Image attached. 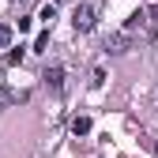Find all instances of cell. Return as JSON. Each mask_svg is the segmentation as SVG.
I'll return each mask as SVG.
<instances>
[{
	"label": "cell",
	"mask_w": 158,
	"mask_h": 158,
	"mask_svg": "<svg viewBox=\"0 0 158 158\" xmlns=\"http://www.w3.org/2000/svg\"><path fill=\"white\" fill-rule=\"evenodd\" d=\"M72 27H75V30H90V27H94V8H90V4H75Z\"/></svg>",
	"instance_id": "cell-1"
},
{
	"label": "cell",
	"mask_w": 158,
	"mask_h": 158,
	"mask_svg": "<svg viewBox=\"0 0 158 158\" xmlns=\"http://www.w3.org/2000/svg\"><path fill=\"white\" fill-rule=\"evenodd\" d=\"M128 45H132V38H128L124 30H117V34H109V38H106V53H113V56L128 53Z\"/></svg>",
	"instance_id": "cell-2"
},
{
	"label": "cell",
	"mask_w": 158,
	"mask_h": 158,
	"mask_svg": "<svg viewBox=\"0 0 158 158\" xmlns=\"http://www.w3.org/2000/svg\"><path fill=\"white\" fill-rule=\"evenodd\" d=\"M147 23H151V15H147V11H132V15H128V23H124V34L132 38L135 30H147Z\"/></svg>",
	"instance_id": "cell-3"
},
{
	"label": "cell",
	"mask_w": 158,
	"mask_h": 158,
	"mask_svg": "<svg viewBox=\"0 0 158 158\" xmlns=\"http://www.w3.org/2000/svg\"><path fill=\"white\" fill-rule=\"evenodd\" d=\"M42 79H45V83H49L53 90H60V87H64V68H49Z\"/></svg>",
	"instance_id": "cell-4"
},
{
	"label": "cell",
	"mask_w": 158,
	"mask_h": 158,
	"mask_svg": "<svg viewBox=\"0 0 158 158\" xmlns=\"http://www.w3.org/2000/svg\"><path fill=\"white\" fill-rule=\"evenodd\" d=\"M11 38H15V30L8 23H0V49H11Z\"/></svg>",
	"instance_id": "cell-5"
},
{
	"label": "cell",
	"mask_w": 158,
	"mask_h": 158,
	"mask_svg": "<svg viewBox=\"0 0 158 158\" xmlns=\"http://www.w3.org/2000/svg\"><path fill=\"white\" fill-rule=\"evenodd\" d=\"M72 132L75 135H87L90 132V117H75V121H72Z\"/></svg>",
	"instance_id": "cell-6"
},
{
	"label": "cell",
	"mask_w": 158,
	"mask_h": 158,
	"mask_svg": "<svg viewBox=\"0 0 158 158\" xmlns=\"http://www.w3.org/2000/svg\"><path fill=\"white\" fill-rule=\"evenodd\" d=\"M38 19H42V23H53V19H56V8H53V4H45L42 11H38Z\"/></svg>",
	"instance_id": "cell-7"
},
{
	"label": "cell",
	"mask_w": 158,
	"mask_h": 158,
	"mask_svg": "<svg viewBox=\"0 0 158 158\" xmlns=\"http://www.w3.org/2000/svg\"><path fill=\"white\" fill-rule=\"evenodd\" d=\"M102 83H106V68H94L90 72V87H102Z\"/></svg>",
	"instance_id": "cell-8"
},
{
	"label": "cell",
	"mask_w": 158,
	"mask_h": 158,
	"mask_svg": "<svg viewBox=\"0 0 158 158\" xmlns=\"http://www.w3.org/2000/svg\"><path fill=\"white\" fill-rule=\"evenodd\" d=\"M49 49V34H38V42H34V53H45Z\"/></svg>",
	"instance_id": "cell-9"
}]
</instances>
